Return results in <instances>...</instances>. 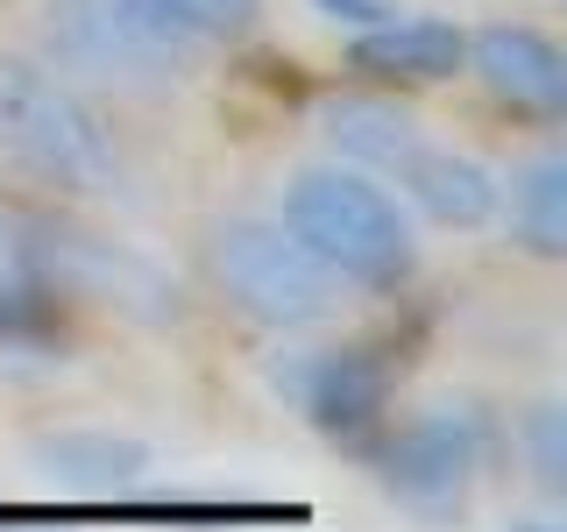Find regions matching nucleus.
<instances>
[{"label":"nucleus","mask_w":567,"mask_h":532,"mask_svg":"<svg viewBox=\"0 0 567 532\" xmlns=\"http://www.w3.org/2000/svg\"><path fill=\"white\" fill-rule=\"evenodd\" d=\"M398 185L412 192L440 227H483L489 213H496V177L475 164V156L433 150V142H419V150H412V164L398 171Z\"/></svg>","instance_id":"9"},{"label":"nucleus","mask_w":567,"mask_h":532,"mask_svg":"<svg viewBox=\"0 0 567 532\" xmlns=\"http://www.w3.org/2000/svg\"><path fill=\"white\" fill-rule=\"evenodd\" d=\"M22 256L50 291L93 298V306H121L135 319H164L171 313V284L142 256H128V248H114L100 235H79V227H58V221H29Z\"/></svg>","instance_id":"5"},{"label":"nucleus","mask_w":567,"mask_h":532,"mask_svg":"<svg viewBox=\"0 0 567 532\" xmlns=\"http://www.w3.org/2000/svg\"><path fill=\"white\" fill-rule=\"evenodd\" d=\"M327 142L341 156H354V164H377V171H404L412 164V150H419V121L412 114H398V106H383V100H327Z\"/></svg>","instance_id":"11"},{"label":"nucleus","mask_w":567,"mask_h":532,"mask_svg":"<svg viewBox=\"0 0 567 532\" xmlns=\"http://www.w3.org/2000/svg\"><path fill=\"white\" fill-rule=\"evenodd\" d=\"M213 277L262 327H319L341 298V277L284 221H227L213 235Z\"/></svg>","instance_id":"4"},{"label":"nucleus","mask_w":567,"mask_h":532,"mask_svg":"<svg viewBox=\"0 0 567 532\" xmlns=\"http://www.w3.org/2000/svg\"><path fill=\"white\" fill-rule=\"evenodd\" d=\"M35 461L64 483H135L150 469V448L142 440H114V433H43L35 440Z\"/></svg>","instance_id":"12"},{"label":"nucleus","mask_w":567,"mask_h":532,"mask_svg":"<svg viewBox=\"0 0 567 532\" xmlns=\"http://www.w3.org/2000/svg\"><path fill=\"white\" fill-rule=\"evenodd\" d=\"M511 227L532 256H560L567 248V164L560 156H539L532 171H518L511 185Z\"/></svg>","instance_id":"13"},{"label":"nucleus","mask_w":567,"mask_h":532,"mask_svg":"<svg viewBox=\"0 0 567 532\" xmlns=\"http://www.w3.org/2000/svg\"><path fill=\"white\" fill-rule=\"evenodd\" d=\"M164 8H171L192 35H235V29H248L256 0H164Z\"/></svg>","instance_id":"14"},{"label":"nucleus","mask_w":567,"mask_h":532,"mask_svg":"<svg viewBox=\"0 0 567 532\" xmlns=\"http://www.w3.org/2000/svg\"><path fill=\"white\" fill-rule=\"evenodd\" d=\"M532 454H539V483L560 490V405L532 412Z\"/></svg>","instance_id":"15"},{"label":"nucleus","mask_w":567,"mask_h":532,"mask_svg":"<svg viewBox=\"0 0 567 532\" xmlns=\"http://www.w3.org/2000/svg\"><path fill=\"white\" fill-rule=\"evenodd\" d=\"M518 532H554V525H518Z\"/></svg>","instance_id":"18"},{"label":"nucleus","mask_w":567,"mask_h":532,"mask_svg":"<svg viewBox=\"0 0 567 532\" xmlns=\"http://www.w3.org/2000/svg\"><path fill=\"white\" fill-rule=\"evenodd\" d=\"M383 362H369L362 348H341V355H319L306 369V412L327 426V433H369L383 419Z\"/></svg>","instance_id":"10"},{"label":"nucleus","mask_w":567,"mask_h":532,"mask_svg":"<svg viewBox=\"0 0 567 532\" xmlns=\"http://www.w3.org/2000/svg\"><path fill=\"white\" fill-rule=\"evenodd\" d=\"M461 50H468V35L454 22H433V14H383V22H369L354 35V71H369V79H412V85H433V79H454L461 71Z\"/></svg>","instance_id":"8"},{"label":"nucleus","mask_w":567,"mask_h":532,"mask_svg":"<svg viewBox=\"0 0 567 532\" xmlns=\"http://www.w3.org/2000/svg\"><path fill=\"white\" fill-rule=\"evenodd\" d=\"M43 35L58 64L106 85H164L199 43L164 0H50Z\"/></svg>","instance_id":"3"},{"label":"nucleus","mask_w":567,"mask_h":532,"mask_svg":"<svg viewBox=\"0 0 567 532\" xmlns=\"http://www.w3.org/2000/svg\"><path fill=\"white\" fill-rule=\"evenodd\" d=\"M8 532H71V525H8Z\"/></svg>","instance_id":"17"},{"label":"nucleus","mask_w":567,"mask_h":532,"mask_svg":"<svg viewBox=\"0 0 567 532\" xmlns=\"http://www.w3.org/2000/svg\"><path fill=\"white\" fill-rule=\"evenodd\" d=\"M284 227L327 263L333 277L354 284H398L412 277V227L398 200L369 185L362 171H306L284 192Z\"/></svg>","instance_id":"2"},{"label":"nucleus","mask_w":567,"mask_h":532,"mask_svg":"<svg viewBox=\"0 0 567 532\" xmlns=\"http://www.w3.org/2000/svg\"><path fill=\"white\" fill-rule=\"evenodd\" d=\"M312 8L319 14H333V22H383V14H390V0H312Z\"/></svg>","instance_id":"16"},{"label":"nucleus","mask_w":567,"mask_h":532,"mask_svg":"<svg viewBox=\"0 0 567 532\" xmlns=\"http://www.w3.org/2000/svg\"><path fill=\"white\" fill-rule=\"evenodd\" d=\"M461 58L475 64V79H483L496 100L525 106V114H560V106H567V58L546 43L539 29L496 22L483 35H468V50H461Z\"/></svg>","instance_id":"7"},{"label":"nucleus","mask_w":567,"mask_h":532,"mask_svg":"<svg viewBox=\"0 0 567 532\" xmlns=\"http://www.w3.org/2000/svg\"><path fill=\"white\" fill-rule=\"evenodd\" d=\"M0 156L50 192H114L121 150L106 121L50 64L0 58Z\"/></svg>","instance_id":"1"},{"label":"nucleus","mask_w":567,"mask_h":532,"mask_svg":"<svg viewBox=\"0 0 567 532\" xmlns=\"http://www.w3.org/2000/svg\"><path fill=\"white\" fill-rule=\"evenodd\" d=\"M377 469H383V490L404 497L425 519L461 511L475 490V469H483V426L468 412H425L377 454Z\"/></svg>","instance_id":"6"}]
</instances>
